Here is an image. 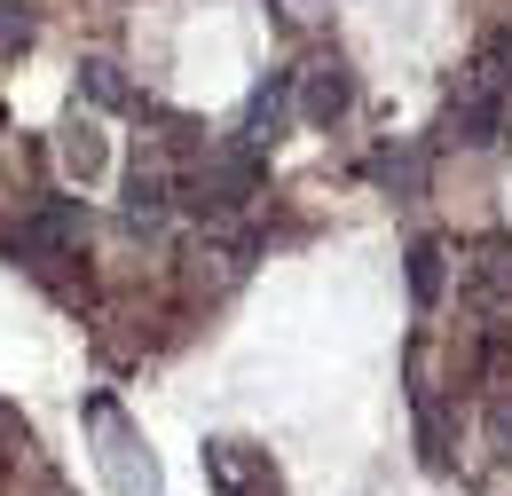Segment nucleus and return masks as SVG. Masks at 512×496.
Masks as SVG:
<instances>
[{"mask_svg": "<svg viewBox=\"0 0 512 496\" xmlns=\"http://www.w3.org/2000/svg\"><path fill=\"white\" fill-rule=\"evenodd\" d=\"M87 434H95V465H103L111 496H166V473H158L150 441L127 426V410H119L111 394H95V402H87Z\"/></svg>", "mask_w": 512, "mask_h": 496, "instance_id": "obj_1", "label": "nucleus"}, {"mask_svg": "<svg viewBox=\"0 0 512 496\" xmlns=\"http://www.w3.org/2000/svg\"><path fill=\"white\" fill-rule=\"evenodd\" d=\"M260 174H268V150H260V142H237V150H221L213 166H197L190 205L197 213H237V205L260 189Z\"/></svg>", "mask_w": 512, "mask_h": 496, "instance_id": "obj_2", "label": "nucleus"}, {"mask_svg": "<svg viewBox=\"0 0 512 496\" xmlns=\"http://www.w3.org/2000/svg\"><path fill=\"white\" fill-rule=\"evenodd\" d=\"M79 229H87V205H79V197H56V205H40L24 229H8L0 252H8V260H24V268H48L56 252L79 245Z\"/></svg>", "mask_w": 512, "mask_h": 496, "instance_id": "obj_3", "label": "nucleus"}, {"mask_svg": "<svg viewBox=\"0 0 512 496\" xmlns=\"http://www.w3.org/2000/svg\"><path fill=\"white\" fill-rule=\"evenodd\" d=\"M347 103H355V79H347V63H308V71H300V119H308V126L347 119Z\"/></svg>", "mask_w": 512, "mask_h": 496, "instance_id": "obj_4", "label": "nucleus"}, {"mask_svg": "<svg viewBox=\"0 0 512 496\" xmlns=\"http://www.w3.org/2000/svg\"><path fill=\"white\" fill-rule=\"evenodd\" d=\"M292 79H300V71H276L268 87H253V103H245V142H260V150L284 142L276 126H284V95H292Z\"/></svg>", "mask_w": 512, "mask_h": 496, "instance_id": "obj_5", "label": "nucleus"}, {"mask_svg": "<svg viewBox=\"0 0 512 496\" xmlns=\"http://www.w3.org/2000/svg\"><path fill=\"white\" fill-rule=\"evenodd\" d=\"M449 134H457L465 150H497V142H505V103H497V95L457 103V111H449Z\"/></svg>", "mask_w": 512, "mask_h": 496, "instance_id": "obj_6", "label": "nucleus"}, {"mask_svg": "<svg viewBox=\"0 0 512 496\" xmlns=\"http://www.w3.org/2000/svg\"><path fill=\"white\" fill-rule=\"evenodd\" d=\"M56 158H64L71 182H95V174H103V126H95V119H71L64 142H56Z\"/></svg>", "mask_w": 512, "mask_h": 496, "instance_id": "obj_7", "label": "nucleus"}, {"mask_svg": "<svg viewBox=\"0 0 512 496\" xmlns=\"http://www.w3.org/2000/svg\"><path fill=\"white\" fill-rule=\"evenodd\" d=\"M402 260H410V300H418V308H434V300H442V245H434V237H418Z\"/></svg>", "mask_w": 512, "mask_h": 496, "instance_id": "obj_8", "label": "nucleus"}, {"mask_svg": "<svg viewBox=\"0 0 512 496\" xmlns=\"http://www.w3.org/2000/svg\"><path fill=\"white\" fill-rule=\"evenodd\" d=\"M127 221H134V229H158V221H166V182L142 174V166L127 174Z\"/></svg>", "mask_w": 512, "mask_h": 496, "instance_id": "obj_9", "label": "nucleus"}, {"mask_svg": "<svg viewBox=\"0 0 512 496\" xmlns=\"http://www.w3.org/2000/svg\"><path fill=\"white\" fill-rule=\"evenodd\" d=\"M371 174H379L394 197H418V182H426V158H418V150H379V158H371Z\"/></svg>", "mask_w": 512, "mask_h": 496, "instance_id": "obj_10", "label": "nucleus"}, {"mask_svg": "<svg viewBox=\"0 0 512 496\" xmlns=\"http://www.w3.org/2000/svg\"><path fill=\"white\" fill-rule=\"evenodd\" d=\"M79 87H87L95 103H134L127 79H119V63H87V71H79Z\"/></svg>", "mask_w": 512, "mask_h": 496, "instance_id": "obj_11", "label": "nucleus"}]
</instances>
